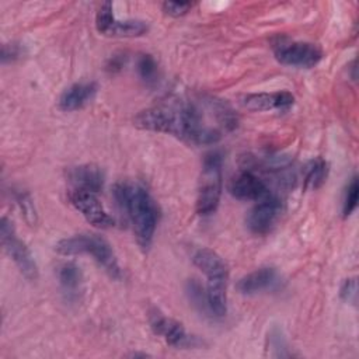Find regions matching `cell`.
<instances>
[{
	"label": "cell",
	"instance_id": "cell-1",
	"mask_svg": "<svg viewBox=\"0 0 359 359\" xmlns=\"http://www.w3.org/2000/svg\"><path fill=\"white\" fill-rule=\"evenodd\" d=\"M133 125L139 129L174 135L192 144H213L222 133L203 122L201 109L194 104L165 101L140 111Z\"/></svg>",
	"mask_w": 359,
	"mask_h": 359
},
{
	"label": "cell",
	"instance_id": "cell-2",
	"mask_svg": "<svg viewBox=\"0 0 359 359\" xmlns=\"http://www.w3.org/2000/svg\"><path fill=\"white\" fill-rule=\"evenodd\" d=\"M114 196L119 209L129 219L136 241L142 250H147L153 241L158 222V208L149 191L132 181L118 182Z\"/></svg>",
	"mask_w": 359,
	"mask_h": 359
},
{
	"label": "cell",
	"instance_id": "cell-3",
	"mask_svg": "<svg viewBox=\"0 0 359 359\" xmlns=\"http://www.w3.org/2000/svg\"><path fill=\"white\" fill-rule=\"evenodd\" d=\"M192 261L206 275V300L209 311L216 317H223L227 311V265L217 252L209 248H199L194 254Z\"/></svg>",
	"mask_w": 359,
	"mask_h": 359
},
{
	"label": "cell",
	"instance_id": "cell-4",
	"mask_svg": "<svg viewBox=\"0 0 359 359\" xmlns=\"http://www.w3.org/2000/svg\"><path fill=\"white\" fill-rule=\"evenodd\" d=\"M55 250L62 255L90 254L104 271L114 279H121L122 272L116 255L109 243L97 234H76L69 238L60 240Z\"/></svg>",
	"mask_w": 359,
	"mask_h": 359
},
{
	"label": "cell",
	"instance_id": "cell-5",
	"mask_svg": "<svg viewBox=\"0 0 359 359\" xmlns=\"http://www.w3.org/2000/svg\"><path fill=\"white\" fill-rule=\"evenodd\" d=\"M222 164L223 158L217 151L208 153L203 158L196 196V212L202 216L213 213L219 206L223 185Z\"/></svg>",
	"mask_w": 359,
	"mask_h": 359
},
{
	"label": "cell",
	"instance_id": "cell-6",
	"mask_svg": "<svg viewBox=\"0 0 359 359\" xmlns=\"http://www.w3.org/2000/svg\"><path fill=\"white\" fill-rule=\"evenodd\" d=\"M273 53L282 65L304 69L316 66L323 57V50L314 43L287 41L282 38L273 43Z\"/></svg>",
	"mask_w": 359,
	"mask_h": 359
},
{
	"label": "cell",
	"instance_id": "cell-7",
	"mask_svg": "<svg viewBox=\"0 0 359 359\" xmlns=\"http://www.w3.org/2000/svg\"><path fill=\"white\" fill-rule=\"evenodd\" d=\"M0 236H1V244L6 250V252L14 261V264L17 265L20 272L28 280H35L38 278V266H36L29 250L27 248V245L15 236L14 226L6 216L1 219Z\"/></svg>",
	"mask_w": 359,
	"mask_h": 359
},
{
	"label": "cell",
	"instance_id": "cell-8",
	"mask_svg": "<svg viewBox=\"0 0 359 359\" xmlns=\"http://www.w3.org/2000/svg\"><path fill=\"white\" fill-rule=\"evenodd\" d=\"M282 212V202L275 195H268L250 209L245 217L247 227L251 233L264 236L269 233L278 222Z\"/></svg>",
	"mask_w": 359,
	"mask_h": 359
},
{
	"label": "cell",
	"instance_id": "cell-9",
	"mask_svg": "<svg viewBox=\"0 0 359 359\" xmlns=\"http://www.w3.org/2000/svg\"><path fill=\"white\" fill-rule=\"evenodd\" d=\"M70 203L84 216V219L98 229H108L114 226V219L104 209L102 203L94 192L73 189L69 194Z\"/></svg>",
	"mask_w": 359,
	"mask_h": 359
},
{
	"label": "cell",
	"instance_id": "cell-10",
	"mask_svg": "<svg viewBox=\"0 0 359 359\" xmlns=\"http://www.w3.org/2000/svg\"><path fill=\"white\" fill-rule=\"evenodd\" d=\"M229 192L240 201H259L271 195L266 184L251 171H240L229 181Z\"/></svg>",
	"mask_w": 359,
	"mask_h": 359
},
{
	"label": "cell",
	"instance_id": "cell-11",
	"mask_svg": "<svg viewBox=\"0 0 359 359\" xmlns=\"http://www.w3.org/2000/svg\"><path fill=\"white\" fill-rule=\"evenodd\" d=\"M150 327L154 334L163 337L164 341L171 346L185 348L195 345V338L185 332L182 324L157 311L150 316Z\"/></svg>",
	"mask_w": 359,
	"mask_h": 359
},
{
	"label": "cell",
	"instance_id": "cell-12",
	"mask_svg": "<svg viewBox=\"0 0 359 359\" xmlns=\"http://www.w3.org/2000/svg\"><path fill=\"white\" fill-rule=\"evenodd\" d=\"M293 102H294V97L289 91L247 94L241 98V105L250 111L286 109L290 105H293Z\"/></svg>",
	"mask_w": 359,
	"mask_h": 359
},
{
	"label": "cell",
	"instance_id": "cell-13",
	"mask_svg": "<svg viewBox=\"0 0 359 359\" xmlns=\"http://www.w3.org/2000/svg\"><path fill=\"white\" fill-rule=\"evenodd\" d=\"M66 177L73 185V189H83L97 194L104 187V174L97 165L93 164L70 167L66 171Z\"/></svg>",
	"mask_w": 359,
	"mask_h": 359
},
{
	"label": "cell",
	"instance_id": "cell-14",
	"mask_svg": "<svg viewBox=\"0 0 359 359\" xmlns=\"http://www.w3.org/2000/svg\"><path fill=\"white\" fill-rule=\"evenodd\" d=\"M278 282V272L272 266H262L258 268L237 282V290L241 294H255L262 290L271 289Z\"/></svg>",
	"mask_w": 359,
	"mask_h": 359
},
{
	"label": "cell",
	"instance_id": "cell-15",
	"mask_svg": "<svg viewBox=\"0 0 359 359\" xmlns=\"http://www.w3.org/2000/svg\"><path fill=\"white\" fill-rule=\"evenodd\" d=\"M97 90L98 87L94 81L76 83L62 93L59 98V108L66 112L77 111L94 98Z\"/></svg>",
	"mask_w": 359,
	"mask_h": 359
},
{
	"label": "cell",
	"instance_id": "cell-16",
	"mask_svg": "<svg viewBox=\"0 0 359 359\" xmlns=\"http://www.w3.org/2000/svg\"><path fill=\"white\" fill-rule=\"evenodd\" d=\"M57 279L59 285L63 290V293L67 296V299H74L79 294L80 286H81V271L80 268L73 262H65L57 268Z\"/></svg>",
	"mask_w": 359,
	"mask_h": 359
},
{
	"label": "cell",
	"instance_id": "cell-17",
	"mask_svg": "<svg viewBox=\"0 0 359 359\" xmlns=\"http://www.w3.org/2000/svg\"><path fill=\"white\" fill-rule=\"evenodd\" d=\"M149 29L147 24L140 20H125L118 21L115 20L111 25L107 36H118V38H133L146 34Z\"/></svg>",
	"mask_w": 359,
	"mask_h": 359
},
{
	"label": "cell",
	"instance_id": "cell-18",
	"mask_svg": "<svg viewBox=\"0 0 359 359\" xmlns=\"http://www.w3.org/2000/svg\"><path fill=\"white\" fill-rule=\"evenodd\" d=\"M328 164L323 158H316L309 163L304 174V187L309 189H318L327 180Z\"/></svg>",
	"mask_w": 359,
	"mask_h": 359
},
{
	"label": "cell",
	"instance_id": "cell-19",
	"mask_svg": "<svg viewBox=\"0 0 359 359\" xmlns=\"http://www.w3.org/2000/svg\"><path fill=\"white\" fill-rule=\"evenodd\" d=\"M136 70H137L140 79L143 81H146L147 84H154L157 81L158 67L151 55H147V53L140 55L136 62Z\"/></svg>",
	"mask_w": 359,
	"mask_h": 359
},
{
	"label": "cell",
	"instance_id": "cell-20",
	"mask_svg": "<svg viewBox=\"0 0 359 359\" xmlns=\"http://www.w3.org/2000/svg\"><path fill=\"white\" fill-rule=\"evenodd\" d=\"M115 17L112 13V3L111 1H105L100 6L97 15H95V27L97 31L102 35H107V32L109 31L111 25L114 24Z\"/></svg>",
	"mask_w": 359,
	"mask_h": 359
},
{
	"label": "cell",
	"instance_id": "cell-21",
	"mask_svg": "<svg viewBox=\"0 0 359 359\" xmlns=\"http://www.w3.org/2000/svg\"><path fill=\"white\" fill-rule=\"evenodd\" d=\"M358 195H359V187H358V177L353 175L349 181L345 196H344V205H342V213L345 217H348L358 206Z\"/></svg>",
	"mask_w": 359,
	"mask_h": 359
},
{
	"label": "cell",
	"instance_id": "cell-22",
	"mask_svg": "<svg viewBox=\"0 0 359 359\" xmlns=\"http://www.w3.org/2000/svg\"><path fill=\"white\" fill-rule=\"evenodd\" d=\"M191 1H165L163 3V10L165 14L172 17H181L192 8Z\"/></svg>",
	"mask_w": 359,
	"mask_h": 359
},
{
	"label": "cell",
	"instance_id": "cell-23",
	"mask_svg": "<svg viewBox=\"0 0 359 359\" xmlns=\"http://www.w3.org/2000/svg\"><path fill=\"white\" fill-rule=\"evenodd\" d=\"M356 279L352 278V279H346L342 286H341V297L346 302H356Z\"/></svg>",
	"mask_w": 359,
	"mask_h": 359
},
{
	"label": "cell",
	"instance_id": "cell-24",
	"mask_svg": "<svg viewBox=\"0 0 359 359\" xmlns=\"http://www.w3.org/2000/svg\"><path fill=\"white\" fill-rule=\"evenodd\" d=\"M17 201H18V205L21 206V210L25 213V216H27V220L29 222L28 216H31V217L35 220V210H34V206H32V202H31L29 196H28L27 194L21 192V194H18V196H17Z\"/></svg>",
	"mask_w": 359,
	"mask_h": 359
},
{
	"label": "cell",
	"instance_id": "cell-25",
	"mask_svg": "<svg viewBox=\"0 0 359 359\" xmlns=\"http://www.w3.org/2000/svg\"><path fill=\"white\" fill-rule=\"evenodd\" d=\"M20 55V50H18V46L17 45H3V53H1V60L3 63H6L7 60H11L14 57H17Z\"/></svg>",
	"mask_w": 359,
	"mask_h": 359
}]
</instances>
